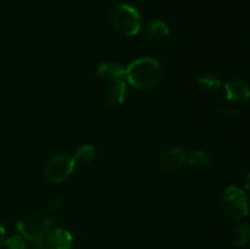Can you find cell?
I'll list each match as a JSON object with an SVG mask.
<instances>
[{
    "instance_id": "9c48e42d",
    "label": "cell",
    "mask_w": 250,
    "mask_h": 249,
    "mask_svg": "<svg viewBox=\"0 0 250 249\" xmlns=\"http://www.w3.org/2000/svg\"><path fill=\"white\" fill-rule=\"evenodd\" d=\"M45 243L50 249H71L73 238L67 229L58 227L55 229H50L45 238Z\"/></svg>"
},
{
    "instance_id": "52a82bcc",
    "label": "cell",
    "mask_w": 250,
    "mask_h": 249,
    "mask_svg": "<svg viewBox=\"0 0 250 249\" xmlns=\"http://www.w3.org/2000/svg\"><path fill=\"white\" fill-rule=\"evenodd\" d=\"M126 97V83L124 80H112L105 85L103 98L107 106H117L122 104Z\"/></svg>"
},
{
    "instance_id": "6da1fadb",
    "label": "cell",
    "mask_w": 250,
    "mask_h": 249,
    "mask_svg": "<svg viewBox=\"0 0 250 249\" xmlns=\"http://www.w3.org/2000/svg\"><path fill=\"white\" fill-rule=\"evenodd\" d=\"M163 68L153 58L137 59L126 67L125 78L136 89L146 90L155 87L161 80Z\"/></svg>"
},
{
    "instance_id": "8992f818",
    "label": "cell",
    "mask_w": 250,
    "mask_h": 249,
    "mask_svg": "<svg viewBox=\"0 0 250 249\" xmlns=\"http://www.w3.org/2000/svg\"><path fill=\"white\" fill-rule=\"evenodd\" d=\"M225 95L233 104H244L250 99V87L242 80H232L224 85Z\"/></svg>"
},
{
    "instance_id": "ac0fdd59",
    "label": "cell",
    "mask_w": 250,
    "mask_h": 249,
    "mask_svg": "<svg viewBox=\"0 0 250 249\" xmlns=\"http://www.w3.org/2000/svg\"><path fill=\"white\" fill-rule=\"evenodd\" d=\"M34 244V249H50L48 246H46L45 241H41V242H37Z\"/></svg>"
},
{
    "instance_id": "e0dca14e",
    "label": "cell",
    "mask_w": 250,
    "mask_h": 249,
    "mask_svg": "<svg viewBox=\"0 0 250 249\" xmlns=\"http://www.w3.org/2000/svg\"><path fill=\"white\" fill-rule=\"evenodd\" d=\"M5 239H6V233H5V228L4 226L0 222V248L5 244Z\"/></svg>"
},
{
    "instance_id": "5b68a950",
    "label": "cell",
    "mask_w": 250,
    "mask_h": 249,
    "mask_svg": "<svg viewBox=\"0 0 250 249\" xmlns=\"http://www.w3.org/2000/svg\"><path fill=\"white\" fill-rule=\"evenodd\" d=\"M76 161L66 153L55 154L45 166V177L50 183H61L73 172Z\"/></svg>"
},
{
    "instance_id": "ba28073f",
    "label": "cell",
    "mask_w": 250,
    "mask_h": 249,
    "mask_svg": "<svg viewBox=\"0 0 250 249\" xmlns=\"http://www.w3.org/2000/svg\"><path fill=\"white\" fill-rule=\"evenodd\" d=\"M186 151L182 148H171L164 151L159 159V165L164 171H173L185 164Z\"/></svg>"
},
{
    "instance_id": "5bb4252c",
    "label": "cell",
    "mask_w": 250,
    "mask_h": 249,
    "mask_svg": "<svg viewBox=\"0 0 250 249\" xmlns=\"http://www.w3.org/2000/svg\"><path fill=\"white\" fill-rule=\"evenodd\" d=\"M95 156V149L94 146L90 145V144H83L78 148V150L76 151L75 159L76 163H90V161L94 159Z\"/></svg>"
},
{
    "instance_id": "d6986e66",
    "label": "cell",
    "mask_w": 250,
    "mask_h": 249,
    "mask_svg": "<svg viewBox=\"0 0 250 249\" xmlns=\"http://www.w3.org/2000/svg\"><path fill=\"white\" fill-rule=\"evenodd\" d=\"M246 188L250 192V173L247 176V178H246Z\"/></svg>"
},
{
    "instance_id": "7a4b0ae2",
    "label": "cell",
    "mask_w": 250,
    "mask_h": 249,
    "mask_svg": "<svg viewBox=\"0 0 250 249\" xmlns=\"http://www.w3.org/2000/svg\"><path fill=\"white\" fill-rule=\"evenodd\" d=\"M111 24L122 36L134 37L141 31L142 17L132 5L119 4L111 11Z\"/></svg>"
},
{
    "instance_id": "277c9868",
    "label": "cell",
    "mask_w": 250,
    "mask_h": 249,
    "mask_svg": "<svg viewBox=\"0 0 250 249\" xmlns=\"http://www.w3.org/2000/svg\"><path fill=\"white\" fill-rule=\"evenodd\" d=\"M221 207L225 214L231 219H243L249 212V202L246 193L233 186L227 188L222 194Z\"/></svg>"
},
{
    "instance_id": "8fae6325",
    "label": "cell",
    "mask_w": 250,
    "mask_h": 249,
    "mask_svg": "<svg viewBox=\"0 0 250 249\" xmlns=\"http://www.w3.org/2000/svg\"><path fill=\"white\" fill-rule=\"evenodd\" d=\"M250 238V224L246 221H241L233 226L231 231V239L232 246L242 247L249 241Z\"/></svg>"
},
{
    "instance_id": "30bf717a",
    "label": "cell",
    "mask_w": 250,
    "mask_h": 249,
    "mask_svg": "<svg viewBox=\"0 0 250 249\" xmlns=\"http://www.w3.org/2000/svg\"><path fill=\"white\" fill-rule=\"evenodd\" d=\"M97 73L100 78L109 82L112 80H124L125 75H126V68L120 62L104 61L98 66Z\"/></svg>"
},
{
    "instance_id": "7c38bea8",
    "label": "cell",
    "mask_w": 250,
    "mask_h": 249,
    "mask_svg": "<svg viewBox=\"0 0 250 249\" xmlns=\"http://www.w3.org/2000/svg\"><path fill=\"white\" fill-rule=\"evenodd\" d=\"M146 33L150 38L156 39V41H163L166 39L170 34L167 24L163 21H151L146 26Z\"/></svg>"
},
{
    "instance_id": "2e32d148",
    "label": "cell",
    "mask_w": 250,
    "mask_h": 249,
    "mask_svg": "<svg viewBox=\"0 0 250 249\" xmlns=\"http://www.w3.org/2000/svg\"><path fill=\"white\" fill-rule=\"evenodd\" d=\"M5 246L7 247V249H26L27 239L21 234H14L5 239Z\"/></svg>"
},
{
    "instance_id": "3957f363",
    "label": "cell",
    "mask_w": 250,
    "mask_h": 249,
    "mask_svg": "<svg viewBox=\"0 0 250 249\" xmlns=\"http://www.w3.org/2000/svg\"><path fill=\"white\" fill-rule=\"evenodd\" d=\"M51 222L48 217L39 214H29L20 219L16 224L17 231L32 243L45 241L50 232Z\"/></svg>"
},
{
    "instance_id": "4fadbf2b",
    "label": "cell",
    "mask_w": 250,
    "mask_h": 249,
    "mask_svg": "<svg viewBox=\"0 0 250 249\" xmlns=\"http://www.w3.org/2000/svg\"><path fill=\"white\" fill-rule=\"evenodd\" d=\"M187 163L194 167H207L210 164V156L203 150H194L186 158Z\"/></svg>"
},
{
    "instance_id": "9a60e30c",
    "label": "cell",
    "mask_w": 250,
    "mask_h": 249,
    "mask_svg": "<svg viewBox=\"0 0 250 249\" xmlns=\"http://www.w3.org/2000/svg\"><path fill=\"white\" fill-rule=\"evenodd\" d=\"M198 83H199L200 87L204 88L208 92H215V90H219L221 88V82H220L219 78L211 75L200 76Z\"/></svg>"
}]
</instances>
